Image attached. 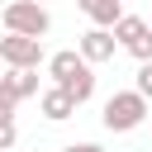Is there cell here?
<instances>
[{"instance_id": "obj_6", "label": "cell", "mask_w": 152, "mask_h": 152, "mask_svg": "<svg viewBox=\"0 0 152 152\" xmlns=\"http://www.w3.org/2000/svg\"><path fill=\"white\" fill-rule=\"evenodd\" d=\"M28 95H38V71H10V76H0V114H14L19 100H28Z\"/></svg>"}, {"instance_id": "obj_10", "label": "cell", "mask_w": 152, "mask_h": 152, "mask_svg": "<svg viewBox=\"0 0 152 152\" xmlns=\"http://www.w3.org/2000/svg\"><path fill=\"white\" fill-rule=\"evenodd\" d=\"M14 114H0V152H14Z\"/></svg>"}, {"instance_id": "obj_5", "label": "cell", "mask_w": 152, "mask_h": 152, "mask_svg": "<svg viewBox=\"0 0 152 152\" xmlns=\"http://www.w3.org/2000/svg\"><path fill=\"white\" fill-rule=\"evenodd\" d=\"M0 57H5L14 71H38V62H43V38L10 33V38H0Z\"/></svg>"}, {"instance_id": "obj_7", "label": "cell", "mask_w": 152, "mask_h": 152, "mask_svg": "<svg viewBox=\"0 0 152 152\" xmlns=\"http://www.w3.org/2000/svg\"><path fill=\"white\" fill-rule=\"evenodd\" d=\"M114 48H119V43H114V33H109V28H90V33H81V48H76V52L95 66V62H109V57H114Z\"/></svg>"}, {"instance_id": "obj_1", "label": "cell", "mask_w": 152, "mask_h": 152, "mask_svg": "<svg viewBox=\"0 0 152 152\" xmlns=\"http://www.w3.org/2000/svg\"><path fill=\"white\" fill-rule=\"evenodd\" d=\"M48 76L71 95V104H86L95 95V71H90V62L81 52H52L48 57Z\"/></svg>"}, {"instance_id": "obj_9", "label": "cell", "mask_w": 152, "mask_h": 152, "mask_svg": "<svg viewBox=\"0 0 152 152\" xmlns=\"http://www.w3.org/2000/svg\"><path fill=\"white\" fill-rule=\"evenodd\" d=\"M81 10L95 19V28H114L124 19V0H81Z\"/></svg>"}, {"instance_id": "obj_2", "label": "cell", "mask_w": 152, "mask_h": 152, "mask_svg": "<svg viewBox=\"0 0 152 152\" xmlns=\"http://www.w3.org/2000/svg\"><path fill=\"white\" fill-rule=\"evenodd\" d=\"M104 128L109 133H133L142 119H147V100L138 95V90H114L109 100H104Z\"/></svg>"}, {"instance_id": "obj_3", "label": "cell", "mask_w": 152, "mask_h": 152, "mask_svg": "<svg viewBox=\"0 0 152 152\" xmlns=\"http://www.w3.org/2000/svg\"><path fill=\"white\" fill-rule=\"evenodd\" d=\"M5 28L24 33V38H43L52 28V19H48V10L38 0H14V5H5Z\"/></svg>"}, {"instance_id": "obj_13", "label": "cell", "mask_w": 152, "mask_h": 152, "mask_svg": "<svg viewBox=\"0 0 152 152\" xmlns=\"http://www.w3.org/2000/svg\"><path fill=\"white\" fill-rule=\"evenodd\" d=\"M147 28H152V24H147Z\"/></svg>"}, {"instance_id": "obj_4", "label": "cell", "mask_w": 152, "mask_h": 152, "mask_svg": "<svg viewBox=\"0 0 152 152\" xmlns=\"http://www.w3.org/2000/svg\"><path fill=\"white\" fill-rule=\"evenodd\" d=\"M114 43H124L138 62H152V28H147V19H138V14H124L114 28Z\"/></svg>"}, {"instance_id": "obj_8", "label": "cell", "mask_w": 152, "mask_h": 152, "mask_svg": "<svg viewBox=\"0 0 152 152\" xmlns=\"http://www.w3.org/2000/svg\"><path fill=\"white\" fill-rule=\"evenodd\" d=\"M38 109H43V119H52V124H62V119H71V114H76V104H71V95H66L62 86H52V90H43V100H38Z\"/></svg>"}, {"instance_id": "obj_14", "label": "cell", "mask_w": 152, "mask_h": 152, "mask_svg": "<svg viewBox=\"0 0 152 152\" xmlns=\"http://www.w3.org/2000/svg\"><path fill=\"white\" fill-rule=\"evenodd\" d=\"M38 5H43V0H38Z\"/></svg>"}, {"instance_id": "obj_12", "label": "cell", "mask_w": 152, "mask_h": 152, "mask_svg": "<svg viewBox=\"0 0 152 152\" xmlns=\"http://www.w3.org/2000/svg\"><path fill=\"white\" fill-rule=\"evenodd\" d=\"M62 152H104V147H100V142H66Z\"/></svg>"}, {"instance_id": "obj_11", "label": "cell", "mask_w": 152, "mask_h": 152, "mask_svg": "<svg viewBox=\"0 0 152 152\" xmlns=\"http://www.w3.org/2000/svg\"><path fill=\"white\" fill-rule=\"evenodd\" d=\"M138 95H142V100H152V62H142V66H138Z\"/></svg>"}]
</instances>
